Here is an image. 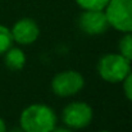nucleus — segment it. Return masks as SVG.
<instances>
[{"mask_svg":"<svg viewBox=\"0 0 132 132\" xmlns=\"http://www.w3.org/2000/svg\"><path fill=\"white\" fill-rule=\"evenodd\" d=\"M118 53L128 62H132V32L123 34V36L118 41Z\"/></svg>","mask_w":132,"mask_h":132,"instance_id":"obj_9","label":"nucleus"},{"mask_svg":"<svg viewBox=\"0 0 132 132\" xmlns=\"http://www.w3.org/2000/svg\"><path fill=\"white\" fill-rule=\"evenodd\" d=\"M99 132H112V131H109V130H101V131H99Z\"/></svg>","mask_w":132,"mask_h":132,"instance_id":"obj_16","label":"nucleus"},{"mask_svg":"<svg viewBox=\"0 0 132 132\" xmlns=\"http://www.w3.org/2000/svg\"><path fill=\"white\" fill-rule=\"evenodd\" d=\"M13 37L10 28L4 24H0V54H4L10 46H13Z\"/></svg>","mask_w":132,"mask_h":132,"instance_id":"obj_11","label":"nucleus"},{"mask_svg":"<svg viewBox=\"0 0 132 132\" xmlns=\"http://www.w3.org/2000/svg\"><path fill=\"white\" fill-rule=\"evenodd\" d=\"M0 132H6V123L1 117H0Z\"/></svg>","mask_w":132,"mask_h":132,"instance_id":"obj_14","label":"nucleus"},{"mask_svg":"<svg viewBox=\"0 0 132 132\" xmlns=\"http://www.w3.org/2000/svg\"><path fill=\"white\" fill-rule=\"evenodd\" d=\"M51 132H73V130L68 128L67 126H64V127H58V126H56Z\"/></svg>","mask_w":132,"mask_h":132,"instance_id":"obj_13","label":"nucleus"},{"mask_svg":"<svg viewBox=\"0 0 132 132\" xmlns=\"http://www.w3.org/2000/svg\"><path fill=\"white\" fill-rule=\"evenodd\" d=\"M85 87V78L78 71L67 69L56 73L51 80V91L59 97H71Z\"/></svg>","mask_w":132,"mask_h":132,"instance_id":"obj_5","label":"nucleus"},{"mask_svg":"<svg viewBox=\"0 0 132 132\" xmlns=\"http://www.w3.org/2000/svg\"><path fill=\"white\" fill-rule=\"evenodd\" d=\"M78 27L88 36H97L109 28V23L104 10H84L78 17Z\"/></svg>","mask_w":132,"mask_h":132,"instance_id":"obj_6","label":"nucleus"},{"mask_svg":"<svg viewBox=\"0 0 132 132\" xmlns=\"http://www.w3.org/2000/svg\"><path fill=\"white\" fill-rule=\"evenodd\" d=\"M13 41L18 45L34 44L40 36V27L32 18L24 17L18 19L10 28Z\"/></svg>","mask_w":132,"mask_h":132,"instance_id":"obj_7","label":"nucleus"},{"mask_svg":"<svg viewBox=\"0 0 132 132\" xmlns=\"http://www.w3.org/2000/svg\"><path fill=\"white\" fill-rule=\"evenodd\" d=\"M104 13L109 27L122 34L132 32V0H110Z\"/></svg>","mask_w":132,"mask_h":132,"instance_id":"obj_3","label":"nucleus"},{"mask_svg":"<svg viewBox=\"0 0 132 132\" xmlns=\"http://www.w3.org/2000/svg\"><path fill=\"white\" fill-rule=\"evenodd\" d=\"M94 118L91 105L85 101H71L62 110V122L71 130H84Z\"/></svg>","mask_w":132,"mask_h":132,"instance_id":"obj_4","label":"nucleus"},{"mask_svg":"<svg viewBox=\"0 0 132 132\" xmlns=\"http://www.w3.org/2000/svg\"><path fill=\"white\" fill-rule=\"evenodd\" d=\"M6 132H24L21 127H13L12 130H9V131H6Z\"/></svg>","mask_w":132,"mask_h":132,"instance_id":"obj_15","label":"nucleus"},{"mask_svg":"<svg viewBox=\"0 0 132 132\" xmlns=\"http://www.w3.org/2000/svg\"><path fill=\"white\" fill-rule=\"evenodd\" d=\"M27 58L21 47L10 46L4 53V63L10 71H21L26 65Z\"/></svg>","mask_w":132,"mask_h":132,"instance_id":"obj_8","label":"nucleus"},{"mask_svg":"<svg viewBox=\"0 0 132 132\" xmlns=\"http://www.w3.org/2000/svg\"><path fill=\"white\" fill-rule=\"evenodd\" d=\"M123 84V92H125V96L132 103V71L127 75V77L122 81Z\"/></svg>","mask_w":132,"mask_h":132,"instance_id":"obj_12","label":"nucleus"},{"mask_svg":"<svg viewBox=\"0 0 132 132\" xmlns=\"http://www.w3.org/2000/svg\"><path fill=\"white\" fill-rule=\"evenodd\" d=\"M131 72V62L119 53H108L99 59L97 73L100 78L109 84L122 82Z\"/></svg>","mask_w":132,"mask_h":132,"instance_id":"obj_2","label":"nucleus"},{"mask_svg":"<svg viewBox=\"0 0 132 132\" xmlns=\"http://www.w3.org/2000/svg\"><path fill=\"white\" fill-rule=\"evenodd\" d=\"M58 123L55 110L43 103L26 106L19 116V127L24 132H51Z\"/></svg>","mask_w":132,"mask_h":132,"instance_id":"obj_1","label":"nucleus"},{"mask_svg":"<svg viewBox=\"0 0 132 132\" xmlns=\"http://www.w3.org/2000/svg\"><path fill=\"white\" fill-rule=\"evenodd\" d=\"M110 0H76L82 10H104Z\"/></svg>","mask_w":132,"mask_h":132,"instance_id":"obj_10","label":"nucleus"}]
</instances>
